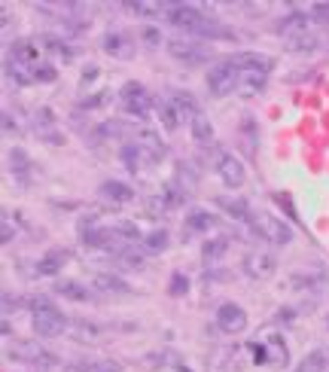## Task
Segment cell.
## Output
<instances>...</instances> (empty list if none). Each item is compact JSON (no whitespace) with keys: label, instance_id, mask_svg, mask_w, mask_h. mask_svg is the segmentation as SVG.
Segmentation results:
<instances>
[{"label":"cell","instance_id":"8992f818","mask_svg":"<svg viewBox=\"0 0 329 372\" xmlns=\"http://www.w3.org/2000/svg\"><path fill=\"white\" fill-rule=\"evenodd\" d=\"M165 19H168V25L195 34L201 25H205L207 16L201 10H195V6H189V3H171V6H165Z\"/></svg>","mask_w":329,"mask_h":372},{"label":"cell","instance_id":"4fadbf2b","mask_svg":"<svg viewBox=\"0 0 329 372\" xmlns=\"http://www.w3.org/2000/svg\"><path fill=\"white\" fill-rule=\"evenodd\" d=\"M275 31L281 34V37H299V34H308L311 31V16L308 12H299V10H293L290 16H284V19H277L275 22Z\"/></svg>","mask_w":329,"mask_h":372},{"label":"cell","instance_id":"2e32d148","mask_svg":"<svg viewBox=\"0 0 329 372\" xmlns=\"http://www.w3.org/2000/svg\"><path fill=\"white\" fill-rule=\"evenodd\" d=\"M98 193H101L107 201H113V205H128V201L135 199V189H131L128 184H122V180H104Z\"/></svg>","mask_w":329,"mask_h":372},{"label":"cell","instance_id":"9a60e30c","mask_svg":"<svg viewBox=\"0 0 329 372\" xmlns=\"http://www.w3.org/2000/svg\"><path fill=\"white\" fill-rule=\"evenodd\" d=\"M137 146L146 153V159H152V162H159V159L165 156V140L156 135L152 129H137Z\"/></svg>","mask_w":329,"mask_h":372},{"label":"cell","instance_id":"7c38bea8","mask_svg":"<svg viewBox=\"0 0 329 372\" xmlns=\"http://www.w3.org/2000/svg\"><path fill=\"white\" fill-rule=\"evenodd\" d=\"M31 122H34V131H37L40 140H46V144H65V135L55 131V113L49 107H37V110H34Z\"/></svg>","mask_w":329,"mask_h":372},{"label":"cell","instance_id":"f1b7e54d","mask_svg":"<svg viewBox=\"0 0 329 372\" xmlns=\"http://www.w3.org/2000/svg\"><path fill=\"white\" fill-rule=\"evenodd\" d=\"M43 46H46L52 55H58V58H65V61H71L73 55H76V52H73V46H67L65 40H61V37H55V34H43Z\"/></svg>","mask_w":329,"mask_h":372},{"label":"cell","instance_id":"8d00e7d4","mask_svg":"<svg viewBox=\"0 0 329 372\" xmlns=\"http://www.w3.org/2000/svg\"><path fill=\"white\" fill-rule=\"evenodd\" d=\"M125 131V125L119 122V119H107V122H101L95 129V138H101V140H107V138H119Z\"/></svg>","mask_w":329,"mask_h":372},{"label":"cell","instance_id":"484cf974","mask_svg":"<svg viewBox=\"0 0 329 372\" xmlns=\"http://www.w3.org/2000/svg\"><path fill=\"white\" fill-rule=\"evenodd\" d=\"M192 140L198 146H211L214 144V125H211V119H207L205 113H198L192 119Z\"/></svg>","mask_w":329,"mask_h":372},{"label":"cell","instance_id":"e0dca14e","mask_svg":"<svg viewBox=\"0 0 329 372\" xmlns=\"http://www.w3.org/2000/svg\"><path fill=\"white\" fill-rule=\"evenodd\" d=\"M92 287L98 293H131L128 281H122L119 275H110V272H98V275H92Z\"/></svg>","mask_w":329,"mask_h":372},{"label":"cell","instance_id":"cb8c5ba5","mask_svg":"<svg viewBox=\"0 0 329 372\" xmlns=\"http://www.w3.org/2000/svg\"><path fill=\"white\" fill-rule=\"evenodd\" d=\"M216 226V217L211 210H201V208H192L186 214V229L189 232H207V229Z\"/></svg>","mask_w":329,"mask_h":372},{"label":"cell","instance_id":"bcb514c9","mask_svg":"<svg viewBox=\"0 0 329 372\" xmlns=\"http://www.w3.org/2000/svg\"><path fill=\"white\" fill-rule=\"evenodd\" d=\"M0 125H3L6 135H19V131H22V129H19V122H16V116L6 113V110H3V116H0Z\"/></svg>","mask_w":329,"mask_h":372},{"label":"cell","instance_id":"6da1fadb","mask_svg":"<svg viewBox=\"0 0 329 372\" xmlns=\"http://www.w3.org/2000/svg\"><path fill=\"white\" fill-rule=\"evenodd\" d=\"M232 61L238 65V70H241V83H238V92H244V95L262 92V89H265V80H269L271 67H275V61L265 58V55H259V52H241V55H235Z\"/></svg>","mask_w":329,"mask_h":372},{"label":"cell","instance_id":"f907efd6","mask_svg":"<svg viewBox=\"0 0 329 372\" xmlns=\"http://www.w3.org/2000/svg\"><path fill=\"white\" fill-rule=\"evenodd\" d=\"M326 327H329V320H326Z\"/></svg>","mask_w":329,"mask_h":372},{"label":"cell","instance_id":"f546056e","mask_svg":"<svg viewBox=\"0 0 329 372\" xmlns=\"http://www.w3.org/2000/svg\"><path fill=\"white\" fill-rule=\"evenodd\" d=\"M141 156H146V153L137 144H125L122 150H119V159H122V165L128 168V171H141Z\"/></svg>","mask_w":329,"mask_h":372},{"label":"cell","instance_id":"d6986e66","mask_svg":"<svg viewBox=\"0 0 329 372\" xmlns=\"http://www.w3.org/2000/svg\"><path fill=\"white\" fill-rule=\"evenodd\" d=\"M10 58L22 61L27 67H37V58H40V49L34 40H16V43L10 46Z\"/></svg>","mask_w":329,"mask_h":372},{"label":"cell","instance_id":"60d3db41","mask_svg":"<svg viewBox=\"0 0 329 372\" xmlns=\"http://www.w3.org/2000/svg\"><path fill=\"white\" fill-rule=\"evenodd\" d=\"M168 290H171V296H186L189 293V278L177 272V275L171 278V287H168Z\"/></svg>","mask_w":329,"mask_h":372},{"label":"cell","instance_id":"f6af8a7d","mask_svg":"<svg viewBox=\"0 0 329 372\" xmlns=\"http://www.w3.org/2000/svg\"><path fill=\"white\" fill-rule=\"evenodd\" d=\"M12 238H16V226H12V223L6 220V214H3V223H0V244H10Z\"/></svg>","mask_w":329,"mask_h":372},{"label":"cell","instance_id":"4dcf8cb0","mask_svg":"<svg viewBox=\"0 0 329 372\" xmlns=\"http://www.w3.org/2000/svg\"><path fill=\"white\" fill-rule=\"evenodd\" d=\"M168 241H171V238H168L165 229H156V232H150V235L144 238V250H146V254H152V256H156V254H165V250H168Z\"/></svg>","mask_w":329,"mask_h":372},{"label":"cell","instance_id":"44dd1931","mask_svg":"<svg viewBox=\"0 0 329 372\" xmlns=\"http://www.w3.org/2000/svg\"><path fill=\"white\" fill-rule=\"evenodd\" d=\"M65 263H67V254H61V250L55 254V250H52V254H46L43 259H37L34 272H37L40 278H55L61 269H65Z\"/></svg>","mask_w":329,"mask_h":372},{"label":"cell","instance_id":"4316f807","mask_svg":"<svg viewBox=\"0 0 329 372\" xmlns=\"http://www.w3.org/2000/svg\"><path fill=\"white\" fill-rule=\"evenodd\" d=\"M168 98H171V101L177 104V107H180V113H183V116L189 119V122H192V119L201 113V110H198V101H195V98L189 95V92H171Z\"/></svg>","mask_w":329,"mask_h":372},{"label":"cell","instance_id":"d590c367","mask_svg":"<svg viewBox=\"0 0 329 372\" xmlns=\"http://www.w3.org/2000/svg\"><path fill=\"white\" fill-rule=\"evenodd\" d=\"M229 250V238H211V241L201 244V256L205 259H220Z\"/></svg>","mask_w":329,"mask_h":372},{"label":"cell","instance_id":"d6a6232c","mask_svg":"<svg viewBox=\"0 0 329 372\" xmlns=\"http://www.w3.org/2000/svg\"><path fill=\"white\" fill-rule=\"evenodd\" d=\"M320 46V40L314 37L311 31L308 34H299V37H290L286 40V49H290V52H314V49Z\"/></svg>","mask_w":329,"mask_h":372},{"label":"cell","instance_id":"7402d4cb","mask_svg":"<svg viewBox=\"0 0 329 372\" xmlns=\"http://www.w3.org/2000/svg\"><path fill=\"white\" fill-rule=\"evenodd\" d=\"M3 74L10 76L16 86H31L34 83V67H27V65H22V61H16V58L3 61Z\"/></svg>","mask_w":329,"mask_h":372},{"label":"cell","instance_id":"ee69618b","mask_svg":"<svg viewBox=\"0 0 329 372\" xmlns=\"http://www.w3.org/2000/svg\"><path fill=\"white\" fill-rule=\"evenodd\" d=\"M125 10L135 12V16H156L159 6H152V3H125Z\"/></svg>","mask_w":329,"mask_h":372},{"label":"cell","instance_id":"c3c4849f","mask_svg":"<svg viewBox=\"0 0 329 372\" xmlns=\"http://www.w3.org/2000/svg\"><path fill=\"white\" fill-rule=\"evenodd\" d=\"M92 372H122V366H119L116 360H98L92 366Z\"/></svg>","mask_w":329,"mask_h":372},{"label":"cell","instance_id":"b9f144b4","mask_svg":"<svg viewBox=\"0 0 329 372\" xmlns=\"http://www.w3.org/2000/svg\"><path fill=\"white\" fill-rule=\"evenodd\" d=\"M308 16H311V22H317V25H329V0L326 3H314Z\"/></svg>","mask_w":329,"mask_h":372},{"label":"cell","instance_id":"3957f363","mask_svg":"<svg viewBox=\"0 0 329 372\" xmlns=\"http://www.w3.org/2000/svg\"><path fill=\"white\" fill-rule=\"evenodd\" d=\"M238 83H241V70L232 58L229 61H216V65L207 70V89H211L214 95H232L238 92Z\"/></svg>","mask_w":329,"mask_h":372},{"label":"cell","instance_id":"8fae6325","mask_svg":"<svg viewBox=\"0 0 329 372\" xmlns=\"http://www.w3.org/2000/svg\"><path fill=\"white\" fill-rule=\"evenodd\" d=\"M101 49L110 55V58L125 61V58H131V55H135V40H131L125 31H107L101 37Z\"/></svg>","mask_w":329,"mask_h":372},{"label":"cell","instance_id":"ab89813d","mask_svg":"<svg viewBox=\"0 0 329 372\" xmlns=\"http://www.w3.org/2000/svg\"><path fill=\"white\" fill-rule=\"evenodd\" d=\"M58 80V70L52 65H37L34 67V83H55Z\"/></svg>","mask_w":329,"mask_h":372},{"label":"cell","instance_id":"f35d334b","mask_svg":"<svg viewBox=\"0 0 329 372\" xmlns=\"http://www.w3.org/2000/svg\"><path fill=\"white\" fill-rule=\"evenodd\" d=\"M119 263L128 265V269H144V256L135 254L131 248H122V250H119Z\"/></svg>","mask_w":329,"mask_h":372},{"label":"cell","instance_id":"836d02e7","mask_svg":"<svg viewBox=\"0 0 329 372\" xmlns=\"http://www.w3.org/2000/svg\"><path fill=\"white\" fill-rule=\"evenodd\" d=\"M265 348H269V360H275L277 366H286L290 363V354H286V345L281 336H271L269 342H265Z\"/></svg>","mask_w":329,"mask_h":372},{"label":"cell","instance_id":"9c48e42d","mask_svg":"<svg viewBox=\"0 0 329 372\" xmlns=\"http://www.w3.org/2000/svg\"><path fill=\"white\" fill-rule=\"evenodd\" d=\"M241 269H244V275H247V278L262 281V278H271V275H275L277 259L271 256V254H265V250H253V254L244 256Z\"/></svg>","mask_w":329,"mask_h":372},{"label":"cell","instance_id":"277c9868","mask_svg":"<svg viewBox=\"0 0 329 372\" xmlns=\"http://www.w3.org/2000/svg\"><path fill=\"white\" fill-rule=\"evenodd\" d=\"M119 98H122V107L128 110L131 116H150L152 107H156V98L150 95V89L144 86V83H125L122 89H119Z\"/></svg>","mask_w":329,"mask_h":372},{"label":"cell","instance_id":"e575fe53","mask_svg":"<svg viewBox=\"0 0 329 372\" xmlns=\"http://www.w3.org/2000/svg\"><path fill=\"white\" fill-rule=\"evenodd\" d=\"M296 290H317V287H326V275H320V272H311V275H293L290 281Z\"/></svg>","mask_w":329,"mask_h":372},{"label":"cell","instance_id":"ba28073f","mask_svg":"<svg viewBox=\"0 0 329 372\" xmlns=\"http://www.w3.org/2000/svg\"><path fill=\"white\" fill-rule=\"evenodd\" d=\"M216 174H220V180L229 189L244 186V180H247V171H244V165L238 162L232 153H216Z\"/></svg>","mask_w":329,"mask_h":372},{"label":"cell","instance_id":"52a82bcc","mask_svg":"<svg viewBox=\"0 0 329 372\" xmlns=\"http://www.w3.org/2000/svg\"><path fill=\"white\" fill-rule=\"evenodd\" d=\"M168 52H171L177 61H183V65H205V61L211 58V49H207L205 43L186 40V37H174L171 43H168Z\"/></svg>","mask_w":329,"mask_h":372},{"label":"cell","instance_id":"ac0fdd59","mask_svg":"<svg viewBox=\"0 0 329 372\" xmlns=\"http://www.w3.org/2000/svg\"><path fill=\"white\" fill-rule=\"evenodd\" d=\"M6 162H10V174L16 180H27L31 177V156H27V153L22 150V146H12L10 150V156H6Z\"/></svg>","mask_w":329,"mask_h":372},{"label":"cell","instance_id":"681fc988","mask_svg":"<svg viewBox=\"0 0 329 372\" xmlns=\"http://www.w3.org/2000/svg\"><path fill=\"white\" fill-rule=\"evenodd\" d=\"M98 76V67H86V80H95Z\"/></svg>","mask_w":329,"mask_h":372},{"label":"cell","instance_id":"603a6c76","mask_svg":"<svg viewBox=\"0 0 329 372\" xmlns=\"http://www.w3.org/2000/svg\"><path fill=\"white\" fill-rule=\"evenodd\" d=\"M159 116H162V125H165V129L168 131H177L180 129V125H183L186 122V116L183 113H180V107H177V104H174L171 101V98H165V101L162 104H159Z\"/></svg>","mask_w":329,"mask_h":372},{"label":"cell","instance_id":"7bdbcfd3","mask_svg":"<svg viewBox=\"0 0 329 372\" xmlns=\"http://www.w3.org/2000/svg\"><path fill=\"white\" fill-rule=\"evenodd\" d=\"M141 40L146 46H159L162 43V31H159V28H152V25H146L144 31H141Z\"/></svg>","mask_w":329,"mask_h":372},{"label":"cell","instance_id":"5b68a950","mask_svg":"<svg viewBox=\"0 0 329 372\" xmlns=\"http://www.w3.org/2000/svg\"><path fill=\"white\" fill-rule=\"evenodd\" d=\"M250 229H253L256 235H262L265 241H275V244H290V241H293V229L286 226L284 220H277V217L265 214V210L253 214V223H250Z\"/></svg>","mask_w":329,"mask_h":372},{"label":"cell","instance_id":"ffe728a7","mask_svg":"<svg viewBox=\"0 0 329 372\" xmlns=\"http://www.w3.org/2000/svg\"><path fill=\"white\" fill-rule=\"evenodd\" d=\"M55 293L71 299V303H89V299H92L89 287H82L80 281H55Z\"/></svg>","mask_w":329,"mask_h":372},{"label":"cell","instance_id":"74e56055","mask_svg":"<svg viewBox=\"0 0 329 372\" xmlns=\"http://www.w3.org/2000/svg\"><path fill=\"white\" fill-rule=\"evenodd\" d=\"M107 101H110V92L104 89V92H95V95L82 98V101H80V110H98V107H107Z\"/></svg>","mask_w":329,"mask_h":372},{"label":"cell","instance_id":"5bb4252c","mask_svg":"<svg viewBox=\"0 0 329 372\" xmlns=\"http://www.w3.org/2000/svg\"><path fill=\"white\" fill-rule=\"evenodd\" d=\"M10 357L31 363V366H52L55 363V357L49 354V351H43L40 345H34V342H19V345L10 351Z\"/></svg>","mask_w":329,"mask_h":372},{"label":"cell","instance_id":"30bf717a","mask_svg":"<svg viewBox=\"0 0 329 372\" xmlns=\"http://www.w3.org/2000/svg\"><path fill=\"white\" fill-rule=\"evenodd\" d=\"M216 327H220L223 333H229V336L241 333V329L247 327V311H244L241 305H235V303H223L220 308H216Z\"/></svg>","mask_w":329,"mask_h":372},{"label":"cell","instance_id":"83f0119b","mask_svg":"<svg viewBox=\"0 0 329 372\" xmlns=\"http://www.w3.org/2000/svg\"><path fill=\"white\" fill-rule=\"evenodd\" d=\"M326 366H329V354H326L324 348H317V351H311V354H308L302 363H299L296 372H324Z\"/></svg>","mask_w":329,"mask_h":372},{"label":"cell","instance_id":"7a4b0ae2","mask_svg":"<svg viewBox=\"0 0 329 372\" xmlns=\"http://www.w3.org/2000/svg\"><path fill=\"white\" fill-rule=\"evenodd\" d=\"M27 308H31V324H34V333L37 336L55 339V336L67 333V318L55 308V303H49L46 296L27 299Z\"/></svg>","mask_w":329,"mask_h":372},{"label":"cell","instance_id":"1f68e13d","mask_svg":"<svg viewBox=\"0 0 329 372\" xmlns=\"http://www.w3.org/2000/svg\"><path fill=\"white\" fill-rule=\"evenodd\" d=\"M73 336L80 342H98L104 336V329L98 324H92V320H76V324H73Z\"/></svg>","mask_w":329,"mask_h":372},{"label":"cell","instance_id":"d4e9b609","mask_svg":"<svg viewBox=\"0 0 329 372\" xmlns=\"http://www.w3.org/2000/svg\"><path fill=\"white\" fill-rule=\"evenodd\" d=\"M220 208L226 210L232 220H238V223H253V210H250V205L247 201H241V199H220Z\"/></svg>","mask_w":329,"mask_h":372},{"label":"cell","instance_id":"7dc6e473","mask_svg":"<svg viewBox=\"0 0 329 372\" xmlns=\"http://www.w3.org/2000/svg\"><path fill=\"white\" fill-rule=\"evenodd\" d=\"M116 232L122 235V238H128V241H137V238H141V232H137V226H135V223H119V226H116Z\"/></svg>","mask_w":329,"mask_h":372}]
</instances>
